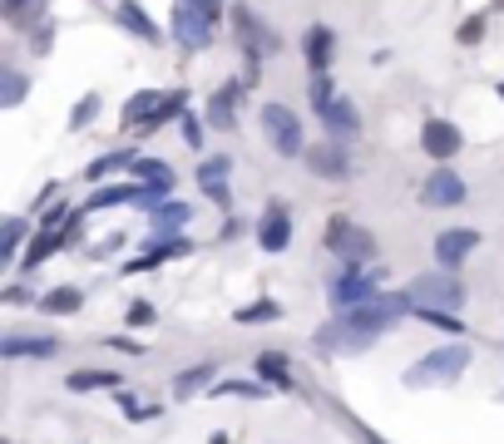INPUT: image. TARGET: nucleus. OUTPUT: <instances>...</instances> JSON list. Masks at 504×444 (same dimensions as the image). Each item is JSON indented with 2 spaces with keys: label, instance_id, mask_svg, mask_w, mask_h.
I'll use <instances>...</instances> for the list:
<instances>
[{
  "label": "nucleus",
  "instance_id": "nucleus-44",
  "mask_svg": "<svg viewBox=\"0 0 504 444\" xmlns=\"http://www.w3.org/2000/svg\"><path fill=\"white\" fill-rule=\"evenodd\" d=\"M480 35H484V15H470V21L455 30V40H460V45H480Z\"/></svg>",
  "mask_w": 504,
  "mask_h": 444
},
{
  "label": "nucleus",
  "instance_id": "nucleus-47",
  "mask_svg": "<svg viewBox=\"0 0 504 444\" xmlns=\"http://www.w3.org/2000/svg\"><path fill=\"white\" fill-rule=\"evenodd\" d=\"M104 346H109V350H119V356H144V346H139L134 336H109Z\"/></svg>",
  "mask_w": 504,
  "mask_h": 444
},
{
  "label": "nucleus",
  "instance_id": "nucleus-6",
  "mask_svg": "<svg viewBox=\"0 0 504 444\" xmlns=\"http://www.w3.org/2000/svg\"><path fill=\"white\" fill-rule=\"evenodd\" d=\"M381 282H386V267H342V276L332 282V307L346 311V307H361V301H371L376 292H381Z\"/></svg>",
  "mask_w": 504,
  "mask_h": 444
},
{
  "label": "nucleus",
  "instance_id": "nucleus-42",
  "mask_svg": "<svg viewBox=\"0 0 504 444\" xmlns=\"http://www.w3.org/2000/svg\"><path fill=\"white\" fill-rule=\"evenodd\" d=\"M60 233H65V247L85 243V208H79V212H70V218H65V227H60Z\"/></svg>",
  "mask_w": 504,
  "mask_h": 444
},
{
  "label": "nucleus",
  "instance_id": "nucleus-2",
  "mask_svg": "<svg viewBox=\"0 0 504 444\" xmlns=\"http://www.w3.org/2000/svg\"><path fill=\"white\" fill-rule=\"evenodd\" d=\"M233 35H237V45H243V60H247L243 79L247 85H258L262 79V60H268V54H282V35L272 30L262 15L247 11V5H233Z\"/></svg>",
  "mask_w": 504,
  "mask_h": 444
},
{
  "label": "nucleus",
  "instance_id": "nucleus-23",
  "mask_svg": "<svg viewBox=\"0 0 504 444\" xmlns=\"http://www.w3.org/2000/svg\"><path fill=\"white\" fill-rule=\"evenodd\" d=\"M60 247H65V233H60V227H40L35 243L25 247V257H21V272H35V267H40L50 252H60Z\"/></svg>",
  "mask_w": 504,
  "mask_h": 444
},
{
  "label": "nucleus",
  "instance_id": "nucleus-29",
  "mask_svg": "<svg viewBox=\"0 0 504 444\" xmlns=\"http://www.w3.org/2000/svg\"><path fill=\"white\" fill-rule=\"evenodd\" d=\"M233 321H237V326H262V321H282V307L272 301V296H258L252 307H237Z\"/></svg>",
  "mask_w": 504,
  "mask_h": 444
},
{
  "label": "nucleus",
  "instance_id": "nucleus-39",
  "mask_svg": "<svg viewBox=\"0 0 504 444\" xmlns=\"http://www.w3.org/2000/svg\"><path fill=\"white\" fill-rule=\"evenodd\" d=\"M95 114H99V95H85L75 104V114H70V128H75V134H79V128H89V124H95Z\"/></svg>",
  "mask_w": 504,
  "mask_h": 444
},
{
  "label": "nucleus",
  "instance_id": "nucleus-22",
  "mask_svg": "<svg viewBox=\"0 0 504 444\" xmlns=\"http://www.w3.org/2000/svg\"><path fill=\"white\" fill-rule=\"evenodd\" d=\"M35 307H40L45 317H70V311L85 307V292H79V286H54V292L35 296Z\"/></svg>",
  "mask_w": 504,
  "mask_h": 444
},
{
  "label": "nucleus",
  "instance_id": "nucleus-16",
  "mask_svg": "<svg viewBox=\"0 0 504 444\" xmlns=\"http://www.w3.org/2000/svg\"><path fill=\"white\" fill-rule=\"evenodd\" d=\"M114 25H119V30H129L134 40H144V45H163V30L144 15L139 0H119V5H114Z\"/></svg>",
  "mask_w": 504,
  "mask_h": 444
},
{
  "label": "nucleus",
  "instance_id": "nucleus-49",
  "mask_svg": "<svg viewBox=\"0 0 504 444\" xmlns=\"http://www.w3.org/2000/svg\"><path fill=\"white\" fill-rule=\"evenodd\" d=\"M65 218H70V208H65V202H54L50 212H40V227H60Z\"/></svg>",
  "mask_w": 504,
  "mask_h": 444
},
{
  "label": "nucleus",
  "instance_id": "nucleus-5",
  "mask_svg": "<svg viewBox=\"0 0 504 444\" xmlns=\"http://www.w3.org/2000/svg\"><path fill=\"white\" fill-rule=\"evenodd\" d=\"M262 134L277 148L282 159H302L307 153V134H302V119L287 104H262Z\"/></svg>",
  "mask_w": 504,
  "mask_h": 444
},
{
  "label": "nucleus",
  "instance_id": "nucleus-48",
  "mask_svg": "<svg viewBox=\"0 0 504 444\" xmlns=\"http://www.w3.org/2000/svg\"><path fill=\"white\" fill-rule=\"evenodd\" d=\"M188 5H194V11H203L208 21H213V25L223 21V0H188Z\"/></svg>",
  "mask_w": 504,
  "mask_h": 444
},
{
  "label": "nucleus",
  "instance_id": "nucleus-17",
  "mask_svg": "<svg viewBox=\"0 0 504 444\" xmlns=\"http://www.w3.org/2000/svg\"><path fill=\"white\" fill-rule=\"evenodd\" d=\"M332 50H336V30H332V25H311V30L302 35V54H307V70L311 74L332 70Z\"/></svg>",
  "mask_w": 504,
  "mask_h": 444
},
{
  "label": "nucleus",
  "instance_id": "nucleus-24",
  "mask_svg": "<svg viewBox=\"0 0 504 444\" xmlns=\"http://www.w3.org/2000/svg\"><path fill=\"white\" fill-rule=\"evenodd\" d=\"M188 218H194V208H188V202H163V208L153 212V243H159V237H178V227Z\"/></svg>",
  "mask_w": 504,
  "mask_h": 444
},
{
  "label": "nucleus",
  "instance_id": "nucleus-51",
  "mask_svg": "<svg viewBox=\"0 0 504 444\" xmlns=\"http://www.w3.org/2000/svg\"><path fill=\"white\" fill-rule=\"evenodd\" d=\"M243 227H247L243 218H227V222H223V233H218V237H223V243H227V237H237V233H243Z\"/></svg>",
  "mask_w": 504,
  "mask_h": 444
},
{
  "label": "nucleus",
  "instance_id": "nucleus-11",
  "mask_svg": "<svg viewBox=\"0 0 504 444\" xmlns=\"http://www.w3.org/2000/svg\"><path fill=\"white\" fill-rule=\"evenodd\" d=\"M420 202L426 208H460L465 202V178L450 169H435L426 183H420Z\"/></svg>",
  "mask_w": 504,
  "mask_h": 444
},
{
  "label": "nucleus",
  "instance_id": "nucleus-38",
  "mask_svg": "<svg viewBox=\"0 0 504 444\" xmlns=\"http://www.w3.org/2000/svg\"><path fill=\"white\" fill-rule=\"evenodd\" d=\"M208 381H213V366H198V370H183V375H178L173 385H178V395L188 400V395H194L198 385H208Z\"/></svg>",
  "mask_w": 504,
  "mask_h": 444
},
{
  "label": "nucleus",
  "instance_id": "nucleus-20",
  "mask_svg": "<svg viewBox=\"0 0 504 444\" xmlns=\"http://www.w3.org/2000/svg\"><path fill=\"white\" fill-rule=\"evenodd\" d=\"M65 385H70L75 395H85V391H124V381H119L114 370H95V366L70 370V375H65Z\"/></svg>",
  "mask_w": 504,
  "mask_h": 444
},
{
  "label": "nucleus",
  "instance_id": "nucleus-26",
  "mask_svg": "<svg viewBox=\"0 0 504 444\" xmlns=\"http://www.w3.org/2000/svg\"><path fill=\"white\" fill-rule=\"evenodd\" d=\"M159 104H163V95H159V89H139V95H134L129 104H124V114H119V124H124V128H139V124H144V119H149V114H153V109H159Z\"/></svg>",
  "mask_w": 504,
  "mask_h": 444
},
{
  "label": "nucleus",
  "instance_id": "nucleus-35",
  "mask_svg": "<svg viewBox=\"0 0 504 444\" xmlns=\"http://www.w3.org/2000/svg\"><path fill=\"white\" fill-rule=\"evenodd\" d=\"M30 237V222L25 218H5V262H21V243Z\"/></svg>",
  "mask_w": 504,
  "mask_h": 444
},
{
  "label": "nucleus",
  "instance_id": "nucleus-18",
  "mask_svg": "<svg viewBox=\"0 0 504 444\" xmlns=\"http://www.w3.org/2000/svg\"><path fill=\"white\" fill-rule=\"evenodd\" d=\"M317 119L326 124V134H332V138H351L356 128H361V114H356V104H351L346 95H336L332 104H326L322 114H317Z\"/></svg>",
  "mask_w": 504,
  "mask_h": 444
},
{
  "label": "nucleus",
  "instance_id": "nucleus-19",
  "mask_svg": "<svg viewBox=\"0 0 504 444\" xmlns=\"http://www.w3.org/2000/svg\"><path fill=\"white\" fill-rule=\"evenodd\" d=\"M0 356H5V360H21V356L50 360V356H60V341H54V336H5V341H0Z\"/></svg>",
  "mask_w": 504,
  "mask_h": 444
},
{
  "label": "nucleus",
  "instance_id": "nucleus-12",
  "mask_svg": "<svg viewBox=\"0 0 504 444\" xmlns=\"http://www.w3.org/2000/svg\"><path fill=\"white\" fill-rule=\"evenodd\" d=\"M258 243H262V252H287L292 247V212L282 208V202H268L262 208V222H258Z\"/></svg>",
  "mask_w": 504,
  "mask_h": 444
},
{
  "label": "nucleus",
  "instance_id": "nucleus-3",
  "mask_svg": "<svg viewBox=\"0 0 504 444\" xmlns=\"http://www.w3.org/2000/svg\"><path fill=\"white\" fill-rule=\"evenodd\" d=\"M470 366V346H435L430 356H420L416 366L406 370L410 391H430V385H455Z\"/></svg>",
  "mask_w": 504,
  "mask_h": 444
},
{
  "label": "nucleus",
  "instance_id": "nucleus-37",
  "mask_svg": "<svg viewBox=\"0 0 504 444\" xmlns=\"http://www.w3.org/2000/svg\"><path fill=\"white\" fill-rule=\"evenodd\" d=\"M163 202H169V188H163V183H139V198H134V208H144V212H159Z\"/></svg>",
  "mask_w": 504,
  "mask_h": 444
},
{
  "label": "nucleus",
  "instance_id": "nucleus-52",
  "mask_svg": "<svg viewBox=\"0 0 504 444\" xmlns=\"http://www.w3.org/2000/svg\"><path fill=\"white\" fill-rule=\"evenodd\" d=\"M366 440H371V444H386V440H381V434H371V430H366Z\"/></svg>",
  "mask_w": 504,
  "mask_h": 444
},
{
  "label": "nucleus",
  "instance_id": "nucleus-27",
  "mask_svg": "<svg viewBox=\"0 0 504 444\" xmlns=\"http://www.w3.org/2000/svg\"><path fill=\"white\" fill-rule=\"evenodd\" d=\"M134 159H139V153H134V148H114V153H104V159H95L85 169V178L89 183H104L109 173H119V169H134Z\"/></svg>",
  "mask_w": 504,
  "mask_h": 444
},
{
  "label": "nucleus",
  "instance_id": "nucleus-36",
  "mask_svg": "<svg viewBox=\"0 0 504 444\" xmlns=\"http://www.w3.org/2000/svg\"><path fill=\"white\" fill-rule=\"evenodd\" d=\"M307 99H311V109H317V114H322V109L332 104V99H336V89H332V70H326V74H311Z\"/></svg>",
  "mask_w": 504,
  "mask_h": 444
},
{
  "label": "nucleus",
  "instance_id": "nucleus-15",
  "mask_svg": "<svg viewBox=\"0 0 504 444\" xmlns=\"http://www.w3.org/2000/svg\"><path fill=\"white\" fill-rule=\"evenodd\" d=\"M475 247H480V227H445V233L435 237V262L455 272Z\"/></svg>",
  "mask_w": 504,
  "mask_h": 444
},
{
  "label": "nucleus",
  "instance_id": "nucleus-10",
  "mask_svg": "<svg viewBox=\"0 0 504 444\" xmlns=\"http://www.w3.org/2000/svg\"><path fill=\"white\" fill-rule=\"evenodd\" d=\"M247 79H227L223 89H218L213 99H208V128H218V134H233L237 128V104H243V95H247Z\"/></svg>",
  "mask_w": 504,
  "mask_h": 444
},
{
  "label": "nucleus",
  "instance_id": "nucleus-13",
  "mask_svg": "<svg viewBox=\"0 0 504 444\" xmlns=\"http://www.w3.org/2000/svg\"><path fill=\"white\" fill-rule=\"evenodd\" d=\"M420 148H426L435 163H445V159H455L465 148V138H460V128L450 124V119H426V128H420Z\"/></svg>",
  "mask_w": 504,
  "mask_h": 444
},
{
  "label": "nucleus",
  "instance_id": "nucleus-41",
  "mask_svg": "<svg viewBox=\"0 0 504 444\" xmlns=\"http://www.w3.org/2000/svg\"><path fill=\"white\" fill-rule=\"evenodd\" d=\"M198 188H203L208 202H218V208H233V188H227V178H208V183H198Z\"/></svg>",
  "mask_w": 504,
  "mask_h": 444
},
{
  "label": "nucleus",
  "instance_id": "nucleus-21",
  "mask_svg": "<svg viewBox=\"0 0 504 444\" xmlns=\"http://www.w3.org/2000/svg\"><path fill=\"white\" fill-rule=\"evenodd\" d=\"M183 114H188V89H169V95H163V104L139 124V134H159L169 119H183Z\"/></svg>",
  "mask_w": 504,
  "mask_h": 444
},
{
  "label": "nucleus",
  "instance_id": "nucleus-50",
  "mask_svg": "<svg viewBox=\"0 0 504 444\" xmlns=\"http://www.w3.org/2000/svg\"><path fill=\"white\" fill-rule=\"evenodd\" d=\"M124 247V233H114V237H104V243L95 247V257H109V252H119Z\"/></svg>",
  "mask_w": 504,
  "mask_h": 444
},
{
  "label": "nucleus",
  "instance_id": "nucleus-33",
  "mask_svg": "<svg viewBox=\"0 0 504 444\" xmlns=\"http://www.w3.org/2000/svg\"><path fill=\"white\" fill-rule=\"evenodd\" d=\"M410 317H420L426 321V326H435V331H455V336H460V317H455V311H440V307H410Z\"/></svg>",
  "mask_w": 504,
  "mask_h": 444
},
{
  "label": "nucleus",
  "instance_id": "nucleus-8",
  "mask_svg": "<svg viewBox=\"0 0 504 444\" xmlns=\"http://www.w3.org/2000/svg\"><path fill=\"white\" fill-rule=\"evenodd\" d=\"M173 40L183 50H208L213 45V21L203 11H194L188 0H173Z\"/></svg>",
  "mask_w": 504,
  "mask_h": 444
},
{
  "label": "nucleus",
  "instance_id": "nucleus-30",
  "mask_svg": "<svg viewBox=\"0 0 504 444\" xmlns=\"http://www.w3.org/2000/svg\"><path fill=\"white\" fill-rule=\"evenodd\" d=\"M258 375L268 385H277V391H292V370H287V360H282L277 350H262L258 356Z\"/></svg>",
  "mask_w": 504,
  "mask_h": 444
},
{
  "label": "nucleus",
  "instance_id": "nucleus-45",
  "mask_svg": "<svg viewBox=\"0 0 504 444\" xmlns=\"http://www.w3.org/2000/svg\"><path fill=\"white\" fill-rule=\"evenodd\" d=\"M50 45H54V25L40 21V25H35V35H30V50L35 54H50Z\"/></svg>",
  "mask_w": 504,
  "mask_h": 444
},
{
  "label": "nucleus",
  "instance_id": "nucleus-7",
  "mask_svg": "<svg viewBox=\"0 0 504 444\" xmlns=\"http://www.w3.org/2000/svg\"><path fill=\"white\" fill-rule=\"evenodd\" d=\"M326 247H332L346 267L376 262V237L366 233V227H356L351 218H332V222H326Z\"/></svg>",
  "mask_w": 504,
  "mask_h": 444
},
{
  "label": "nucleus",
  "instance_id": "nucleus-4",
  "mask_svg": "<svg viewBox=\"0 0 504 444\" xmlns=\"http://www.w3.org/2000/svg\"><path fill=\"white\" fill-rule=\"evenodd\" d=\"M410 307H440V311H460L465 307V282L450 272V267H435V272L416 276L406 286Z\"/></svg>",
  "mask_w": 504,
  "mask_h": 444
},
{
  "label": "nucleus",
  "instance_id": "nucleus-31",
  "mask_svg": "<svg viewBox=\"0 0 504 444\" xmlns=\"http://www.w3.org/2000/svg\"><path fill=\"white\" fill-rule=\"evenodd\" d=\"M25 89H30V85H25V74L5 64V70H0V109H21Z\"/></svg>",
  "mask_w": 504,
  "mask_h": 444
},
{
  "label": "nucleus",
  "instance_id": "nucleus-9",
  "mask_svg": "<svg viewBox=\"0 0 504 444\" xmlns=\"http://www.w3.org/2000/svg\"><path fill=\"white\" fill-rule=\"evenodd\" d=\"M302 159H307V169L317 178H351V148H346V138H326V144L307 148Z\"/></svg>",
  "mask_w": 504,
  "mask_h": 444
},
{
  "label": "nucleus",
  "instance_id": "nucleus-40",
  "mask_svg": "<svg viewBox=\"0 0 504 444\" xmlns=\"http://www.w3.org/2000/svg\"><path fill=\"white\" fill-rule=\"evenodd\" d=\"M227 169H233V159H227V153H208V159L198 163V183H208V178H227Z\"/></svg>",
  "mask_w": 504,
  "mask_h": 444
},
{
  "label": "nucleus",
  "instance_id": "nucleus-43",
  "mask_svg": "<svg viewBox=\"0 0 504 444\" xmlns=\"http://www.w3.org/2000/svg\"><path fill=\"white\" fill-rule=\"evenodd\" d=\"M178 124H183V138H188V148H203V119H198V114H183L178 119Z\"/></svg>",
  "mask_w": 504,
  "mask_h": 444
},
{
  "label": "nucleus",
  "instance_id": "nucleus-1",
  "mask_svg": "<svg viewBox=\"0 0 504 444\" xmlns=\"http://www.w3.org/2000/svg\"><path fill=\"white\" fill-rule=\"evenodd\" d=\"M406 311H410L406 292H376L371 301H361V307L336 311V317L311 336V346L326 350V356H336V350H366L376 336H386Z\"/></svg>",
  "mask_w": 504,
  "mask_h": 444
},
{
  "label": "nucleus",
  "instance_id": "nucleus-28",
  "mask_svg": "<svg viewBox=\"0 0 504 444\" xmlns=\"http://www.w3.org/2000/svg\"><path fill=\"white\" fill-rule=\"evenodd\" d=\"M45 5H50V0H0V15H5V21H15V25H25V30H35Z\"/></svg>",
  "mask_w": 504,
  "mask_h": 444
},
{
  "label": "nucleus",
  "instance_id": "nucleus-34",
  "mask_svg": "<svg viewBox=\"0 0 504 444\" xmlns=\"http://www.w3.org/2000/svg\"><path fill=\"white\" fill-rule=\"evenodd\" d=\"M213 395H247V400H268L272 385L268 381H223V385H213Z\"/></svg>",
  "mask_w": 504,
  "mask_h": 444
},
{
  "label": "nucleus",
  "instance_id": "nucleus-46",
  "mask_svg": "<svg viewBox=\"0 0 504 444\" xmlns=\"http://www.w3.org/2000/svg\"><path fill=\"white\" fill-rule=\"evenodd\" d=\"M153 321H159L153 301H134V307H129V326H153Z\"/></svg>",
  "mask_w": 504,
  "mask_h": 444
},
{
  "label": "nucleus",
  "instance_id": "nucleus-25",
  "mask_svg": "<svg viewBox=\"0 0 504 444\" xmlns=\"http://www.w3.org/2000/svg\"><path fill=\"white\" fill-rule=\"evenodd\" d=\"M134 198H139V183H109V188L89 193L85 212H99V208H124V202H134Z\"/></svg>",
  "mask_w": 504,
  "mask_h": 444
},
{
  "label": "nucleus",
  "instance_id": "nucleus-32",
  "mask_svg": "<svg viewBox=\"0 0 504 444\" xmlns=\"http://www.w3.org/2000/svg\"><path fill=\"white\" fill-rule=\"evenodd\" d=\"M134 178H139V183H163V188H173V183H178V173H173L163 159H134Z\"/></svg>",
  "mask_w": 504,
  "mask_h": 444
},
{
  "label": "nucleus",
  "instance_id": "nucleus-14",
  "mask_svg": "<svg viewBox=\"0 0 504 444\" xmlns=\"http://www.w3.org/2000/svg\"><path fill=\"white\" fill-rule=\"evenodd\" d=\"M188 252H194V243H188V237H159V243H153L149 252H144V257H134V262H124L119 272H124V276L159 272L163 262H173V257H188Z\"/></svg>",
  "mask_w": 504,
  "mask_h": 444
}]
</instances>
